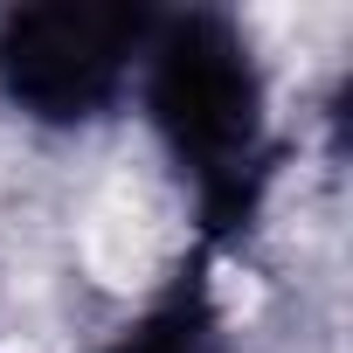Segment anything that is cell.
Returning <instances> with one entry per match:
<instances>
[{"mask_svg": "<svg viewBox=\"0 0 353 353\" xmlns=\"http://www.w3.org/2000/svg\"><path fill=\"white\" fill-rule=\"evenodd\" d=\"M90 353H236L222 284H215V256L188 243L166 263V277L145 291V305L132 319H118Z\"/></svg>", "mask_w": 353, "mask_h": 353, "instance_id": "3957f363", "label": "cell"}, {"mask_svg": "<svg viewBox=\"0 0 353 353\" xmlns=\"http://www.w3.org/2000/svg\"><path fill=\"white\" fill-rule=\"evenodd\" d=\"M132 104L166 159V181L188 201L194 250L208 256L250 250L284 173V132L270 70L243 14L208 8V0L159 8Z\"/></svg>", "mask_w": 353, "mask_h": 353, "instance_id": "6da1fadb", "label": "cell"}, {"mask_svg": "<svg viewBox=\"0 0 353 353\" xmlns=\"http://www.w3.org/2000/svg\"><path fill=\"white\" fill-rule=\"evenodd\" d=\"M159 0L0 8V104L35 132H90L132 104Z\"/></svg>", "mask_w": 353, "mask_h": 353, "instance_id": "7a4b0ae2", "label": "cell"}]
</instances>
